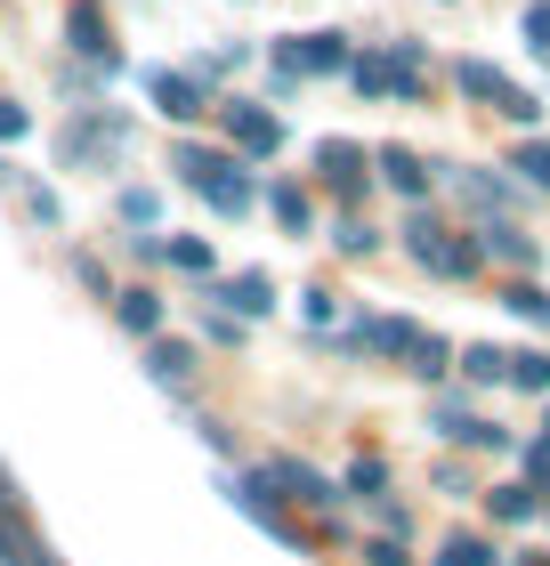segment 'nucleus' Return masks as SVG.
<instances>
[{
    "mask_svg": "<svg viewBox=\"0 0 550 566\" xmlns=\"http://www.w3.org/2000/svg\"><path fill=\"white\" fill-rule=\"evenodd\" d=\"M170 268H187V275H211V243L178 235V243H170Z\"/></svg>",
    "mask_w": 550,
    "mask_h": 566,
    "instance_id": "obj_23",
    "label": "nucleus"
},
{
    "mask_svg": "<svg viewBox=\"0 0 550 566\" xmlns=\"http://www.w3.org/2000/svg\"><path fill=\"white\" fill-rule=\"evenodd\" d=\"M146 373H154V380H170V389H178V380L195 373V348H187V340H154V348H146Z\"/></svg>",
    "mask_w": 550,
    "mask_h": 566,
    "instance_id": "obj_13",
    "label": "nucleus"
},
{
    "mask_svg": "<svg viewBox=\"0 0 550 566\" xmlns=\"http://www.w3.org/2000/svg\"><path fill=\"white\" fill-rule=\"evenodd\" d=\"M268 211H276V227H292V235H308V195L292 187V178H283V187L268 195Z\"/></svg>",
    "mask_w": 550,
    "mask_h": 566,
    "instance_id": "obj_18",
    "label": "nucleus"
},
{
    "mask_svg": "<svg viewBox=\"0 0 550 566\" xmlns=\"http://www.w3.org/2000/svg\"><path fill=\"white\" fill-rule=\"evenodd\" d=\"M122 138H129V122H122V114H82V122L65 130V163L82 170V163H97V154H114Z\"/></svg>",
    "mask_w": 550,
    "mask_h": 566,
    "instance_id": "obj_3",
    "label": "nucleus"
},
{
    "mask_svg": "<svg viewBox=\"0 0 550 566\" xmlns=\"http://www.w3.org/2000/svg\"><path fill=\"white\" fill-rule=\"evenodd\" d=\"M381 485H388V470H381L373 453H356V461H349V494H381Z\"/></svg>",
    "mask_w": 550,
    "mask_h": 566,
    "instance_id": "obj_24",
    "label": "nucleus"
},
{
    "mask_svg": "<svg viewBox=\"0 0 550 566\" xmlns=\"http://www.w3.org/2000/svg\"><path fill=\"white\" fill-rule=\"evenodd\" d=\"M510 307H518L527 324H550V292H535V283H510Z\"/></svg>",
    "mask_w": 550,
    "mask_h": 566,
    "instance_id": "obj_26",
    "label": "nucleus"
},
{
    "mask_svg": "<svg viewBox=\"0 0 550 566\" xmlns=\"http://www.w3.org/2000/svg\"><path fill=\"white\" fill-rule=\"evenodd\" d=\"M535 566H550V558H535Z\"/></svg>",
    "mask_w": 550,
    "mask_h": 566,
    "instance_id": "obj_35",
    "label": "nucleus"
},
{
    "mask_svg": "<svg viewBox=\"0 0 550 566\" xmlns=\"http://www.w3.org/2000/svg\"><path fill=\"white\" fill-rule=\"evenodd\" d=\"M316 163H324V178H332L340 195H356V187H364V146H349V138H324V146H316Z\"/></svg>",
    "mask_w": 550,
    "mask_h": 566,
    "instance_id": "obj_9",
    "label": "nucleus"
},
{
    "mask_svg": "<svg viewBox=\"0 0 550 566\" xmlns=\"http://www.w3.org/2000/svg\"><path fill=\"white\" fill-rule=\"evenodd\" d=\"M203 195H211V211H227V219H243V211H251V178L235 170V154H227L211 178H203Z\"/></svg>",
    "mask_w": 550,
    "mask_h": 566,
    "instance_id": "obj_8",
    "label": "nucleus"
},
{
    "mask_svg": "<svg viewBox=\"0 0 550 566\" xmlns=\"http://www.w3.org/2000/svg\"><path fill=\"white\" fill-rule=\"evenodd\" d=\"M364 566H413V558H405V543H373V551H364Z\"/></svg>",
    "mask_w": 550,
    "mask_h": 566,
    "instance_id": "obj_33",
    "label": "nucleus"
},
{
    "mask_svg": "<svg viewBox=\"0 0 550 566\" xmlns=\"http://www.w3.org/2000/svg\"><path fill=\"white\" fill-rule=\"evenodd\" d=\"M340 73L356 82V97H388V57H349Z\"/></svg>",
    "mask_w": 550,
    "mask_h": 566,
    "instance_id": "obj_19",
    "label": "nucleus"
},
{
    "mask_svg": "<svg viewBox=\"0 0 550 566\" xmlns=\"http://www.w3.org/2000/svg\"><path fill=\"white\" fill-rule=\"evenodd\" d=\"M486 502H494V518L518 526V518H535V510H542V485H502V494H486Z\"/></svg>",
    "mask_w": 550,
    "mask_h": 566,
    "instance_id": "obj_16",
    "label": "nucleus"
},
{
    "mask_svg": "<svg viewBox=\"0 0 550 566\" xmlns=\"http://www.w3.org/2000/svg\"><path fill=\"white\" fill-rule=\"evenodd\" d=\"M454 187H461L469 202H478V211H510V187H502V178H478V170H454Z\"/></svg>",
    "mask_w": 550,
    "mask_h": 566,
    "instance_id": "obj_15",
    "label": "nucleus"
},
{
    "mask_svg": "<svg viewBox=\"0 0 550 566\" xmlns=\"http://www.w3.org/2000/svg\"><path fill=\"white\" fill-rule=\"evenodd\" d=\"M518 170H527V178H535V187L550 195V146H542V138H535V146H518Z\"/></svg>",
    "mask_w": 550,
    "mask_h": 566,
    "instance_id": "obj_29",
    "label": "nucleus"
},
{
    "mask_svg": "<svg viewBox=\"0 0 550 566\" xmlns=\"http://www.w3.org/2000/svg\"><path fill=\"white\" fill-rule=\"evenodd\" d=\"M65 33H73V49H82V57H90V65H106V73L122 65V57H114V41H106V17H97V0H73V17H65Z\"/></svg>",
    "mask_w": 550,
    "mask_h": 566,
    "instance_id": "obj_6",
    "label": "nucleus"
},
{
    "mask_svg": "<svg viewBox=\"0 0 550 566\" xmlns=\"http://www.w3.org/2000/svg\"><path fill=\"white\" fill-rule=\"evenodd\" d=\"M381 178H388L397 195H413V202L429 195V170H422V154H405V146H381Z\"/></svg>",
    "mask_w": 550,
    "mask_h": 566,
    "instance_id": "obj_10",
    "label": "nucleus"
},
{
    "mask_svg": "<svg viewBox=\"0 0 550 566\" xmlns=\"http://www.w3.org/2000/svg\"><path fill=\"white\" fill-rule=\"evenodd\" d=\"M478 260H502V268H535V260H542V243H535V235H518L510 219H486V227H478Z\"/></svg>",
    "mask_w": 550,
    "mask_h": 566,
    "instance_id": "obj_5",
    "label": "nucleus"
},
{
    "mask_svg": "<svg viewBox=\"0 0 550 566\" xmlns=\"http://www.w3.org/2000/svg\"><path fill=\"white\" fill-rule=\"evenodd\" d=\"M340 65H349V41H340V33H308V41L276 49V73H292V82H300V73H340Z\"/></svg>",
    "mask_w": 550,
    "mask_h": 566,
    "instance_id": "obj_2",
    "label": "nucleus"
},
{
    "mask_svg": "<svg viewBox=\"0 0 550 566\" xmlns=\"http://www.w3.org/2000/svg\"><path fill=\"white\" fill-rule=\"evenodd\" d=\"M527 41L550 57V0H535V9H527Z\"/></svg>",
    "mask_w": 550,
    "mask_h": 566,
    "instance_id": "obj_31",
    "label": "nucleus"
},
{
    "mask_svg": "<svg viewBox=\"0 0 550 566\" xmlns=\"http://www.w3.org/2000/svg\"><path fill=\"white\" fill-rule=\"evenodd\" d=\"M405 235H413V260H422L429 275H454V283H461V275H478V243H454V235H437L429 219H413Z\"/></svg>",
    "mask_w": 550,
    "mask_h": 566,
    "instance_id": "obj_1",
    "label": "nucleus"
},
{
    "mask_svg": "<svg viewBox=\"0 0 550 566\" xmlns=\"http://www.w3.org/2000/svg\"><path fill=\"white\" fill-rule=\"evenodd\" d=\"M122 324L154 340V332H163V300H154V292H122Z\"/></svg>",
    "mask_w": 550,
    "mask_h": 566,
    "instance_id": "obj_17",
    "label": "nucleus"
},
{
    "mask_svg": "<svg viewBox=\"0 0 550 566\" xmlns=\"http://www.w3.org/2000/svg\"><path fill=\"white\" fill-rule=\"evenodd\" d=\"M494 106H502V114L518 122V130H535V114H542V106H535V97H527V90H502V97H494Z\"/></svg>",
    "mask_w": 550,
    "mask_h": 566,
    "instance_id": "obj_30",
    "label": "nucleus"
},
{
    "mask_svg": "<svg viewBox=\"0 0 550 566\" xmlns=\"http://www.w3.org/2000/svg\"><path fill=\"white\" fill-rule=\"evenodd\" d=\"M154 211H163V195H154V187H129L122 195V219L129 227H154Z\"/></svg>",
    "mask_w": 550,
    "mask_h": 566,
    "instance_id": "obj_25",
    "label": "nucleus"
},
{
    "mask_svg": "<svg viewBox=\"0 0 550 566\" xmlns=\"http://www.w3.org/2000/svg\"><path fill=\"white\" fill-rule=\"evenodd\" d=\"M454 82H461V97H478V106H494V97H502V90H510V82H502V73H494V65H486V57H461V65H454Z\"/></svg>",
    "mask_w": 550,
    "mask_h": 566,
    "instance_id": "obj_14",
    "label": "nucleus"
},
{
    "mask_svg": "<svg viewBox=\"0 0 550 566\" xmlns=\"http://www.w3.org/2000/svg\"><path fill=\"white\" fill-rule=\"evenodd\" d=\"M24 130H33V114H24V106H0V138H24Z\"/></svg>",
    "mask_w": 550,
    "mask_h": 566,
    "instance_id": "obj_34",
    "label": "nucleus"
},
{
    "mask_svg": "<svg viewBox=\"0 0 550 566\" xmlns=\"http://www.w3.org/2000/svg\"><path fill=\"white\" fill-rule=\"evenodd\" d=\"M502 380H518V389H535V397H550V356L535 348V356H510V373Z\"/></svg>",
    "mask_w": 550,
    "mask_h": 566,
    "instance_id": "obj_21",
    "label": "nucleus"
},
{
    "mask_svg": "<svg viewBox=\"0 0 550 566\" xmlns=\"http://www.w3.org/2000/svg\"><path fill=\"white\" fill-rule=\"evenodd\" d=\"M300 316L308 324H332V292H300Z\"/></svg>",
    "mask_w": 550,
    "mask_h": 566,
    "instance_id": "obj_32",
    "label": "nucleus"
},
{
    "mask_svg": "<svg viewBox=\"0 0 550 566\" xmlns=\"http://www.w3.org/2000/svg\"><path fill=\"white\" fill-rule=\"evenodd\" d=\"M542 510H550V502H542Z\"/></svg>",
    "mask_w": 550,
    "mask_h": 566,
    "instance_id": "obj_36",
    "label": "nucleus"
},
{
    "mask_svg": "<svg viewBox=\"0 0 550 566\" xmlns=\"http://www.w3.org/2000/svg\"><path fill=\"white\" fill-rule=\"evenodd\" d=\"M146 97H154V106H163L170 122H195V114H203L195 73H170V65H163V73H146Z\"/></svg>",
    "mask_w": 550,
    "mask_h": 566,
    "instance_id": "obj_7",
    "label": "nucleus"
},
{
    "mask_svg": "<svg viewBox=\"0 0 550 566\" xmlns=\"http://www.w3.org/2000/svg\"><path fill=\"white\" fill-rule=\"evenodd\" d=\"M413 340H422V332H413V324H397V316L356 324V348H381V356H413Z\"/></svg>",
    "mask_w": 550,
    "mask_h": 566,
    "instance_id": "obj_12",
    "label": "nucleus"
},
{
    "mask_svg": "<svg viewBox=\"0 0 550 566\" xmlns=\"http://www.w3.org/2000/svg\"><path fill=\"white\" fill-rule=\"evenodd\" d=\"M227 138H235V154H251V163H268V154L283 146V130H276V114H259V106H243V97H235V106H227Z\"/></svg>",
    "mask_w": 550,
    "mask_h": 566,
    "instance_id": "obj_4",
    "label": "nucleus"
},
{
    "mask_svg": "<svg viewBox=\"0 0 550 566\" xmlns=\"http://www.w3.org/2000/svg\"><path fill=\"white\" fill-rule=\"evenodd\" d=\"M445 356H454V348H445L437 332H429V340H413V373H422V380H437V373H445Z\"/></svg>",
    "mask_w": 550,
    "mask_h": 566,
    "instance_id": "obj_27",
    "label": "nucleus"
},
{
    "mask_svg": "<svg viewBox=\"0 0 550 566\" xmlns=\"http://www.w3.org/2000/svg\"><path fill=\"white\" fill-rule=\"evenodd\" d=\"M219 300L235 307V316H268V307H276V283L259 275V268H243V275H235V283H227Z\"/></svg>",
    "mask_w": 550,
    "mask_h": 566,
    "instance_id": "obj_11",
    "label": "nucleus"
},
{
    "mask_svg": "<svg viewBox=\"0 0 550 566\" xmlns=\"http://www.w3.org/2000/svg\"><path fill=\"white\" fill-rule=\"evenodd\" d=\"M461 373L478 380V389H494V380L510 373V356H502V348H469V356H461Z\"/></svg>",
    "mask_w": 550,
    "mask_h": 566,
    "instance_id": "obj_22",
    "label": "nucleus"
},
{
    "mask_svg": "<svg viewBox=\"0 0 550 566\" xmlns=\"http://www.w3.org/2000/svg\"><path fill=\"white\" fill-rule=\"evenodd\" d=\"M340 251H349V260H364V251H373L381 235H373V227H364V219H340V235H332Z\"/></svg>",
    "mask_w": 550,
    "mask_h": 566,
    "instance_id": "obj_28",
    "label": "nucleus"
},
{
    "mask_svg": "<svg viewBox=\"0 0 550 566\" xmlns=\"http://www.w3.org/2000/svg\"><path fill=\"white\" fill-rule=\"evenodd\" d=\"M494 558H502V551H494V543H478V534H454V543L437 551V566H494Z\"/></svg>",
    "mask_w": 550,
    "mask_h": 566,
    "instance_id": "obj_20",
    "label": "nucleus"
}]
</instances>
